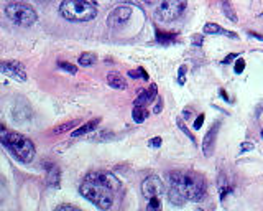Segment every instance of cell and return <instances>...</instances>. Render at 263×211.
Masks as SVG:
<instances>
[{
    "label": "cell",
    "mask_w": 263,
    "mask_h": 211,
    "mask_svg": "<svg viewBox=\"0 0 263 211\" xmlns=\"http://www.w3.org/2000/svg\"><path fill=\"white\" fill-rule=\"evenodd\" d=\"M132 117H134V121L137 124H142L145 122V119L148 117V111L145 106H135L134 111H132Z\"/></svg>",
    "instance_id": "obj_17"
},
{
    "label": "cell",
    "mask_w": 263,
    "mask_h": 211,
    "mask_svg": "<svg viewBox=\"0 0 263 211\" xmlns=\"http://www.w3.org/2000/svg\"><path fill=\"white\" fill-rule=\"evenodd\" d=\"M143 2L148 4V5H153V4H156V2H160V0H143Z\"/></svg>",
    "instance_id": "obj_36"
},
{
    "label": "cell",
    "mask_w": 263,
    "mask_h": 211,
    "mask_svg": "<svg viewBox=\"0 0 263 211\" xmlns=\"http://www.w3.org/2000/svg\"><path fill=\"white\" fill-rule=\"evenodd\" d=\"M204 33H208V35H225V36H230V38H235V40L239 38V36H237L235 33L227 32V30L221 28L216 23H206L204 25Z\"/></svg>",
    "instance_id": "obj_15"
},
{
    "label": "cell",
    "mask_w": 263,
    "mask_h": 211,
    "mask_svg": "<svg viewBox=\"0 0 263 211\" xmlns=\"http://www.w3.org/2000/svg\"><path fill=\"white\" fill-rule=\"evenodd\" d=\"M203 121H204V114H201V116H199L198 119H196V122H194V129H196V130L201 129V126H203Z\"/></svg>",
    "instance_id": "obj_29"
},
{
    "label": "cell",
    "mask_w": 263,
    "mask_h": 211,
    "mask_svg": "<svg viewBox=\"0 0 263 211\" xmlns=\"http://www.w3.org/2000/svg\"><path fill=\"white\" fill-rule=\"evenodd\" d=\"M101 124V117H96V119H92L89 122L83 124L81 127H78L76 130L73 132V137H79V135H84V134H89L92 130H96V127Z\"/></svg>",
    "instance_id": "obj_14"
},
{
    "label": "cell",
    "mask_w": 263,
    "mask_h": 211,
    "mask_svg": "<svg viewBox=\"0 0 263 211\" xmlns=\"http://www.w3.org/2000/svg\"><path fill=\"white\" fill-rule=\"evenodd\" d=\"M178 126H179L181 129H183V130H184V134H186V135H187V137H189L191 140H192V144H194V142H196V139H194V137H192V135H191V132H189V130H187V129H186V126H184V124H183V121H178Z\"/></svg>",
    "instance_id": "obj_28"
},
{
    "label": "cell",
    "mask_w": 263,
    "mask_h": 211,
    "mask_svg": "<svg viewBox=\"0 0 263 211\" xmlns=\"http://www.w3.org/2000/svg\"><path fill=\"white\" fill-rule=\"evenodd\" d=\"M168 182H170V187L176 188L187 201L199 203L208 195L204 178L194 172H170Z\"/></svg>",
    "instance_id": "obj_1"
},
{
    "label": "cell",
    "mask_w": 263,
    "mask_h": 211,
    "mask_svg": "<svg viewBox=\"0 0 263 211\" xmlns=\"http://www.w3.org/2000/svg\"><path fill=\"white\" fill-rule=\"evenodd\" d=\"M148 144H150V147H160L161 145V137H155V139L150 140Z\"/></svg>",
    "instance_id": "obj_30"
},
{
    "label": "cell",
    "mask_w": 263,
    "mask_h": 211,
    "mask_svg": "<svg viewBox=\"0 0 263 211\" xmlns=\"http://www.w3.org/2000/svg\"><path fill=\"white\" fill-rule=\"evenodd\" d=\"M243 68H245V61H243L242 58L237 60V63H235V73H242L243 71Z\"/></svg>",
    "instance_id": "obj_27"
},
{
    "label": "cell",
    "mask_w": 263,
    "mask_h": 211,
    "mask_svg": "<svg viewBox=\"0 0 263 211\" xmlns=\"http://www.w3.org/2000/svg\"><path fill=\"white\" fill-rule=\"evenodd\" d=\"M194 43H196V45H201V43H203V41H201V36H199V35L194 36Z\"/></svg>",
    "instance_id": "obj_35"
},
{
    "label": "cell",
    "mask_w": 263,
    "mask_h": 211,
    "mask_svg": "<svg viewBox=\"0 0 263 211\" xmlns=\"http://www.w3.org/2000/svg\"><path fill=\"white\" fill-rule=\"evenodd\" d=\"M74 126H76V121H71V122H64L62 126H58V127H54L53 132L54 134H61V132H66V130H71Z\"/></svg>",
    "instance_id": "obj_22"
},
{
    "label": "cell",
    "mask_w": 263,
    "mask_h": 211,
    "mask_svg": "<svg viewBox=\"0 0 263 211\" xmlns=\"http://www.w3.org/2000/svg\"><path fill=\"white\" fill-rule=\"evenodd\" d=\"M187 7V0H161L158 10H156V18L163 23H170L178 20L184 14Z\"/></svg>",
    "instance_id": "obj_6"
},
{
    "label": "cell",
    "mask_w": 263,
    "mask_h": 211,
    "mask_svg": "<svg viewBox=\"0 0 263 211\" xmlns=\"http://www.w3.org/2000/svg\"><path fill=\"white\" fill-rule=\"evenodd\" d=\"M148 208L150 209H160L161 208V201H160V196H153L148 200Z\"/></svg>",
    "instance_id": "obj_24"
},
{
    "label": "cell",
    "mask_w": 263,
    "mask_h": 211,
    "mask_svg": "<svg viewBox=\"0 0 263 211\" xmlns=\"http://www.w3.org/2000/svg\"><path fill=\"white\" fill-rule=\"evenodd\" d=\"M165 193V185H163L161 178L156 175H150L148 178L143 180L142 183V195L150 200L153 196H161Z\"/></svg>",
    "instance_id": "obj_8"
},
{
    "label": "cell",
    "mask_w": 263,
    "mask_h": 211,
    "mask_svg": "<svg viewBox=\"0 0 263 211\" xmlns=\"http://www.w3.org/2000/svg\"><path fill=\"white\" fill-rule=\"evenodd\" d=\"M5 196H7V188H5V180L0 177V201L5 200Z\"/></svg>",
    "instance_id": "obj_26"
},
{
    "label": "cell",
    "mask_w": 263,
    "mask_h": 211,
    "mask_svg": "<svg viewBox=\"0 0 263 211\" xmlns=\"http://www.w3.org/2000/svg\"><path fill=\"white\" fill-rule=\"evenodd\" d=\"M0 73H4L5 76H9L15 81H27V71H25V66L18 61H10V60H5V61H0Z\"/></svg>",
    "instance_id": "obj_7"
},
{
    "label": "cell",
    "mask_w": 263,
    "mask_h": 211,
    "mask_svg": "<svg viewBox=\"0 0 263 211\" xmlns=\"http://www.w3.org/2000/svg\"><path fill=\"white\" fill-rule=\"evenodd\" d=\"M84 180H89V182L101 183L104 187H109L110 190L118 191L120 190V182L115 175H112L109 172H91L84 177Z\"/></svg>",
    "instance_id": "obj_9"
},
{
    "label": "cell",
    "mask_w": 263,
    "mask_h": 211,
    "mask_svg": "<svg viewBox=\"0 0 263 211\" xmlns=\"http://www.w3.org/2000/svg\"><path fill=\"white\" fill-rule=\"evenodd\" d=\"M261 137H263V130H261Z\"/></svg>",
    "instance_id": "obj_38"
},
{
    "label": "cell",
    "mask_w": 263,
    "mask_h": 211,
    "mask_svg": "<svg viewBox=\"0 0 263 211\" xmlns=\"http://www.w3.org/2000/svg\"><path fill=\"white\" fill-rule=\"evenodd\" d=\"M219 129H221V122H216L208 132H206V137L203 140V152L206 157H211L214 153V147H216V140H217V134Z\"/></svg>",
    "instance_id": "obj_11"
},
{
    "label": "cell",
    "mask_w": 263,
    "mask_h": 211,
    "mask_svg": "<svg viewBox=\"0 0 263 211\" xmlns=\"http://www.w3.org/2000/svg\"><path fill=\"white\" fill-rule=\"evenodd\" d=\"M79 193L83 195L87 201H91L92 204H96V206L101 209H109L112 204H114L115 191L110 190L109 187H104L101 183L84 180L79 187Z\"/></svg>",
    "instance_id": "obj_4"
},
{
    "label": "cell",
    "mask_w": 263,
    "mask_h": 211,
    "mask_svg": "<svg viewBox=\"0 0 263 211\" xmlns=\"http://www.w3.org/2000/svg\"><path fill=\"white\" fill-rule=\"evenodd\" d=\"M222 12H224V14H225V17L229 18V20H232V22H237V15H235L234 9L230 7V2H229V0H224V4H222Z\"/></svg>",
    "instance_id": "obj_20"
},
{
    "label": "cell",
    "mask_w": 263,
    "mask_h": 211,
    "mask_svg": "<svg viewBox=\"0 0 263 211\" xmlns=\"http://www.w3.org/2000/svg\"><path fill=\"white\" fill-rule=\"evenodd\" d=\"M107 83H109L110 88H114V89H127V81H125L120 73H115V71L109 73Z\"/></svg>",
    "instance_id": "obj_13"
},
{
    "label": "cell",
    "mask_w": 263,
    "mask_h": 211,
    "mask_svg": "<svg viewBox=\"0 0 263 211\" xmlns=\"http://www.w3.org/2000/svg\"><path fill=\"white\" fill-rule=\"evenodd\" d=\"M59 169L56 165H51L49 167V172H48V183L49 187H58L59 185Z\"/></svg>",
    "instance_id": "obj_18"
},
{
    "label": "cell",
    "mask_w": 263,
    "mask_h": 211,
    "mask_svg": "<svg viewBox=\"0 0 263 211\" xmlns=\"http://www.w3.org/2000/svg\"><path fill=\"white\" fill-rule=\"evenodd\" d=\"M59 68H61V70H64V71H70L71 74L78 73V68L73 66L71 63H66V61H59Z\"/></svg>",
    "instance_id": "obj_23"
},
{
    "label": "cell",
    "mask_w": 263,
    "mask_h": 211,
    "mask_svg": "<svg viewBox=\"0 0 263 211\" xmlns=\"http://www.w3.org/2000/svg\"><path fill=\"white\" fill-rule=\"evenodd\" d=\"M78 61L81 66H92L97 61V57H96V53H83Z\"/></svg>",
    "instance_id": "obj_19"
},
{
    "label": "cell",
    "mask_w": 263,
    "mask_h": 211,
    "mask_svg": "<svg viewBox=\"0 0 263 211\" xmlns=\"http://www.w3.org/2000/svg\"><path fill=\"white\" fill-rule=\"evenodd\" d=\"M156 84H152L150 86V89H147V91H140V94H139V97L135 99V106H147V104H150L153 101V99L156 97Z\"/></svg>",
    "instance_id": "obj_12"
},
{
    "label": "cell",
    "mask_w": 263,
    "mask_h": 211,
    "mask_svg": "<svg viewBox=\"0 0 263 211\" xmlns=\"http://www.w3.org/2000/svg\"><path fill=\"white\" fill-rule=\"evenodd\" d=\"M250 35H252V36H255V38H258L260 41H263V36H261V35H258V33H253V32L250 33Z\"/></svg>",
    "instance_id": "obj_37"
},
{
    "label": "cell",
    "mask_w": 263,
    "mask_h": 211,
    "mask_svg": "<svg viewBox=\"0 0 263 211\" xmlns=\"http://www.w3.org/2000/svg\"><path fill=\"white\" fill-rule=\"evenodd\" d=\"M130 17H132V7H128V5H118V7H115L109 14L107 23L112 28H120L130 20Z\"/></svg>",
    "instance_id": "obj_10"
},
{
    "label": "cell",
    "mask_w": 263,
    "mask_h": 211,
    "mask_svg": "<svg viewBox=\"0 0 263 211\" xmlns=\"http://www.w3.org/2000/svg\"><path fill=\"white\" fill-rule=\"evenodd\" d=\"M235 58H237V55H235V53H232V55H229V57L225 58V60L222 61V63H229V61H232V60H235Z\"/></svg>",
    "instance_id": "obj_34"
},
{
    "label": "cell",
    "mask_w": 263,
    "mask_h": 211,
    "mask_svg": "<svg viewBox=\"0 0 263 211\" xmlns=\"http://www.w3.org/2000/svg\"><path fill=\"white\" fill-rule=\"evenodd\" d=\"M59 15L70 22H91L97 17V5L89 0H62Z\"/></svg>",
    "instance_id": "obj_3"
},
{
    "label": "cell",
    "mask_w": 263,
    "mask_h": 211,
    "mask_svg": "<svg viewBox=\"0 0 263 211\" xmlns=\"http://www.w3.org/2000/svg\"><path fill=\"white\" fill-rule=\"evenodd\" d=\"M176 38V35H173V33H163V32H156V40H158L160 43H168L170 40H174Z\"/></svg>",
    "instance_id": "obj_21"
},
{
    "label": "cell",
    "mask_w": 263,
    "mask_h": 211,
    "mask_svg": "<svg viewBox=\"0 0 263 211\" xmlns=\"http://www.w3.org/2000/svg\"><path fill=\"white\" fill-rule=\"evenodd\" d=\"M163 109V101H161V99L158 97V102H156V108H155V113L156 114H158L160 113V111Z\"/></svg>",
    "instance_id": "obj_33"
},
{
    "label": "cell",
    "mask_w": 263,
    "mask_h": 211,
    "mask_svg": "<svg viewBox=\"0 0 263 211\" xmlns=\"http://www.w3.org/2000/svg\"><path fill=\"white\" fill-rule=\"evenodd\" d=\"M128 76L130 78H143V79H148V74L143 71V68H139L137 71H128Z\"/></svg>",
    "instance_id": "obj_25"
},
{
    "label": "cell",
    "mask_w": 263,
    "mask_h": 211,
    "mask_svg": "<svg viewBox=\"0 0 263 211\" xmlns=\"http://www.w3.org/2000/svg\"><path fill=\"white\" fill-rule=\"evenodd\" d=\"M40 2H43V0H40Z\"/></svg>",
    "instance_id": "obj_39"
},
{
    "label": "cell",
    "mask_w": 263,
    "mask_h": 211,
    "mask_svg": "<svg viewBox=\"0 0 263 211\" xmlns=\"http://www.w3.org/2000/svg\"><path fill=\"white\" fill-rule=\"evenodd\" d=\"M0 144H4L23 164H30L35 159V145L28 137L15 132L5 124H0Z\"/></svg>",
    "instance_id": "obj_2"
},
{
    "label": "cell",
    "mask_w": 263,
    "mask_h": 211,
    "mask_svg": "<svg viewBox=\"0 0 263 211\" xmlns=\"http://www.w3.org/2000/svg\"><path fill=\"white\" fill-rule=\"evenodd\" d=\"M168 200H170V203L174 204V206H183V204L187 201L186 198L181 195L176 188H173V187H170V190H168Z\"/></svg>",
    "instance_id": "obj_16"
},
{
    "label": "cell",
    "mask_w": 263,
    "mask_h": 211,
    "mask_svg": "<svg viewBox=\"0 0 263 211\" xmlns=\"http://www.w3.org/2000/svg\"><path fill=\"white\" fill-rule=\"evenodd\" d=\"M184 73H186V68L183 66L181 68V71H179V74H178V81H179V84H184Z\"/></svg>",
    "instance_id": "obj_32"
},
{
    "label": "cell",
    "mask_w": 263,
    "mask_h": 211,
    "mask_svg": "<svg viewBox=\"0 0 263 211\" xmlns=\"http://www.w3.org/2000/svg\"><path fill=\"white\" fill-rule=\"evenodd\" d=\"M5 15L18 27H31L36 22V10L30 4L12 2L5 7Z\"/></svg>",
    "instance_id": "obj_5"
},
{
    "label": "cell",
    "mask_w": 263,
    "mask_h": 211,
    "mask_svg": "<svg viewBox=\"0 0 263 211\" xmlns=\"http://www.w3.org/2000/svg\"><path fill=\"white\" fill-rule=\"evenodd\" d=\"M56 209H78V206H74V204H59V206H56Z\"/></svg>",
    "instance_id": "obj_31"
}]
</instances>
